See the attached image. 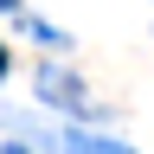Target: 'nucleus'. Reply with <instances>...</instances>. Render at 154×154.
Listing matches in <instances>:
<instances>
[{
  "instance_id": "1",
  "label": "nucleus",
  "mask_w": 154,
  "mask_h": 154,
  "mask_svg": "<svg viewBox=\"0 0 154 154\" xmlns=\"http://www.w3.org/2000/svg\"><path fill=\"white\" fill-rule=\"evenodd\" d=\"M71 154H122V148H109V141H71Z\"/></svg>"
},
{
  "instance_id": "2",
  "label": "nucleus",
  "mask_w": 154,
  "mask_h": 154,
  "mask_svg": "<svg viewBox=\"0 0 154 154\" xmlns=\"http://www.w3.org/2000/svg\"><path fill=\"white\" fill-rule=\"evenodd\" d=\"M0 71H7V58H0Z\"/></svg>"
}]
</instances>
